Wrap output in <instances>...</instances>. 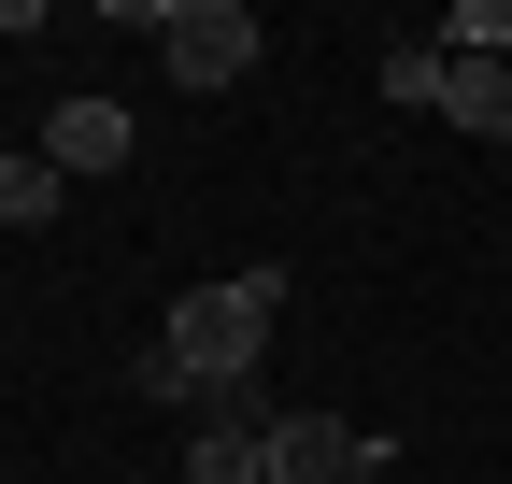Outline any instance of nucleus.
I'll list each match as a JSON object with an SVG mask.
<instances>
[{
  "instance_id": "6e6552de",
  "label": "nucleus",
  "mask_w": 512,
  "mask_h": 484,
  "mask_svg": "<svg viewBox=\"0 0 512 484\" xmlns=\"http://www.w3.org/2000/svg\"><path fill=\"white\" fill-rule=\"evenodd\" d=\"M384 100H399V114H441V43H384Z\"/></svg>"
},
{
  "instance_id": "423d86ee",
  "label": "nucleus",
  "mask_w": 512,
  "mask_h": 484,
  "mask_svg": "<svg viewBox=\"0 0 512 484\" xmlns=\"http://www.w3.org/2000/svg\"><path fill=\"white\" fill-rule=\"evenodd\" d=\"M441 114L470 143H512V57H441Z\"/></svg>"
},
{
  "instance_id": "7ed1b4c3",
  "label": "nucleus",
  "mask_w": 512,
  "mask_h": 484,
  "mask_svg": "<svg viewBox=\"0 0 512 484\" xmlns=\"http://www.w3.org/2000/svg\"><path fill=\"white\" fill-rule=\"evenodd\" d=\"M185 484H271V399H256V385H228V399L200 413V456H185Z\"/></svg>"
},
{
  "instance_id": "f257e3e1",
  "label": "nucleus",
  "mask_w": 512,
  "mask_h": 484,
  "mask_svg": "<svg viewBox=\"0 0 512 484\" xmlns=\"http://www.w3.org/2000/svg\"><path fill=\"white\" fill-rule=\"evenodd\" d=\"M271 328H285V271H214V285H185V299H171V328H157V342L200 371V399H228V385H256Z\"/></svg>"
},
{
  "instance_id": "1a4fd4ad",
  "label": "nucleus",
  "mask_w": 512,
  "mask_h": 484,
  "mask_svg": "<svg viewBox=\"0 0 512 484\" xmlns=\"http://www.w3.org/2000/svg\"><path fill=\"white\" fill-rule=\"evenodd\" d=\"M441 57H512V0H456L441 15Z\"/></svg>"
},
{
  "instance_id": "39448f33",
  "label": "nucleus",
  "mask_w": 512,
  "mask_h": 484,
  "mask_svg": "<svg viewBox=\"0 0 512 484\" xmlns=\"http://www.w3.org/2000/svg\"><path fill=\"white\" fill-rule=\"evenodd\" d=\"M356 428H328V413H271V484H356Z\"/></svg>"
},
{
  "instance_id": "0eeeda50",
  "label": "nucleus",
  "mask_w": 512,
  "mask_h": 484,
  "mask_svg": "<svg viewBox=\"0 0 512 484\" xmlns=\"http://www.w3.org/2000/svg\"><path fill=\"white\" fill-rule=\"evenodd\" d=\"M57 214V157H15L0 143V228H43Z\"/></svg>"
},
{
  "instance_id": "9d476101",
  "label": "nucleus",
  "mask_w": 512,
  "mask_h": 484,
  "mask_svg": "<svg viewBox=\"0 0 512 484\" xmlns=\"http://www.w3.org/2000/svg\"><path fill=\"white\" fill-rule=\"evenodd\" d=\"M128 385H143V399H200V371H185L171 342H143V356H128ZM200 413H214V399H200Z\"/></svg>"
},
{
  "instance_id": "20e7f679",
  "label": "nucleus",
  "mask_w": 512,
  "mask_h": 484,
  "mask_svg": "<svg viewBox=\"0 0 512 484\" xmlns=\"http://www.w3.org/2000/svg\"><path fill=\"white\" fill-rule=\"evenodd\" d=\"M43 157H57V186H72V171H114V157H128V100L72 86V100L43 114Z\"/></svg>"
},
{
  "instance_id": "9b49d317",
  "label": "nucleus",
  "mask_w": 512,
  "mask_h": 484,
  "mask_svg": "<svg viewBox=\"0 0 512 484\" xmlns=\"http://www.w3.org/2000/svg\"><path fill=\"white\" fill-rule=\"evenodd\" d=\"M15 29H29V0H0V43H15Z\"/></svg>"
},
{
  "instance_id": "f03ea898",
  "label": "nucleus",
  "mask_w": 512,
  "mask_h": 484,
  "mask_svg": "<svg viewBox=\"0 0 512 484\" xmlns=\"http://www.w3.org/2000/svg\"><path fill=\"white\" fill-rule=\"evenodd\" d=\"M157 57H171L185 100H200V86H242V72H256V15H242V0H171Z\"/></svg>"
}]
</instances>
